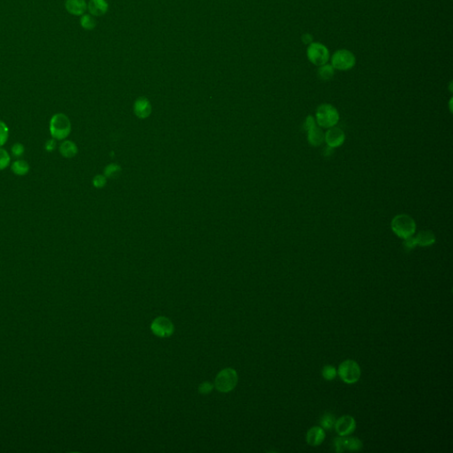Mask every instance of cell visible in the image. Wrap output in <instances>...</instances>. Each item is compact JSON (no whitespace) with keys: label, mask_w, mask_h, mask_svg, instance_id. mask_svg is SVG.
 I'll return each instance as SVG.
<instances>
[{"label":"cell","mask_w":453,"mask_h":453,"mask_svg":"<svg viewBox=\"0 0 453 453\" xmlns=\"http://www.w3.org/2000/svg\"><path fill=\"white\" fill-rule=\"evenodd\" d=\"M390 228L396 236L405 239L406 237L414 236V234L416 233L417 226L413 217L408 214L401 213L396 215L392 219Z\"/></svg>","instance_id":"6da1fadb"},{"label":"cell","mask_w":453,"mask_h":453,"mask_svg":"<svg viewBox=\"0 0 453 453\" xmlns=\"http://www.w3.org/2000/svg\"><path fill=\"white\" fill-rule=\"evenodd\" d=\"M315 120L320 128L329 129L337 125L340 121V115L334 106L330 104H322L316 110Z\"/></svg>","instance_id":"7a4b0ae2"},{"label":"cell","mask_w":453,"mask_h":453,"mask_svg":"<svg viewBox=\"0 0 453 453\" xmlns=\"http://www.w3.org/2000/svg\"><path fill=\"white\" fill-rule=\"evenodd\" d=\"M71 132V122L67 115L56 114L50 121V133L52 138L60 141L69 136Z\"/></svg>","instance_id":"3957f363"},{"label":"cell","mask_w":453,"mask_h":453,"mask_svg":"<svg viewBox=\"0 0 453 453\" xmlns=\"http://www.w3.org/2000/svg\"><path fill=\"white\" fill-rule=\"evenodd\" d=\"M337 374L343 382L347 384H353L360 379L361 369L356 361L352 359H347L340 364Z\"/></svg>","instance_id":"277c9868"},{"label":"cell","mask_w":453,"mask_h":453,"mask_svg":"<svg viewBox=\"0 0 453 453\" xmlns=\"http://www.w3.org/2000/svg\"><path fill=\"white\" fill-rule=\"evenodd\" d=\"M356 58L354 54L348 50H338L331 57V66L335 69L346 71L354 67Z\"/></svg>","instance_id":"5b68a950"},{"label":"cell","mask_w":453,"mask_h":453,"mask_svg":"<svg viewBox=\"0 0 453 453\" xmlns=\"http://www.w3.org/2000/svg\"><path fill=\"white\" fill-rule=\"evenodd\" d=\"M307 57L313 65L321 67L327 63L330 55L328 49L322 43H311L307 48Z\"/></svg>","instance_id":"8992f818"},{"label":"cell","mask_w":453,"mask_h":453,"mask_svg":"<svg viewBox=\"0 0 453 453\" xmlns=\"http://www.w3.org/2000/svg\"><path fill=\"white\" fill-rule=\"evenodd\" d=\"M237 374L232 368H226L217 375L215 379V386L217 390L221 392H228L232 390L237 385Z\"/></svg>","instance_id":"52a82bcc"},{"label":"cell","mask_w":453,"mask_h":453,"mask_svg":"<svg viewBox=\"0 0 453 453\" xmlns=\"http://www.w3.org/2000/svg\"><path fill=\"white\" fill-rule=\"evenodd\" d=\"M344 141H345V134L343 130H341L338 127L329 128L325 132L324 142L326 143L327 146L332 149H335V148L343 146Z\"/></svg>","instance_id":"ba28073f"},{"label":"cell","mask_w":453,"mask_h":453,"mask_svg":"<svg viewBox=\"0 0 453 453\" xmlns=\"http://www.w3.org/2000/svg\"><path fill=\"white\" fill-rule=\"evenodd\" d=\"M335 429L337 434L341 437H347L351 435L356 430L354 418L351 417L350 415H343L335 421Z\"/></svg>","instance_id":"9c48e42d"},{"label":"cell","mask_w":453,"mask_h":453,"mask_svg":"<svg viewBox=\"0 0 453 453\" xmlns=\"http://www.w3.org/2000/svg\"><path fill=\"white\" fill-rule=\"evenodd\" d=\"M151 330L160 337H167L173 332V325L165 317H158L151 324Z\"/></svg>","instance_id":"30bf717a"},{"label":"cell","mask_w":453,"mask_h":453,"mask_svg":"<svg viewBox=\"0 0 453 453\" xmlns=\"http://www.w3.org/2000/svg\"><path fill=\"white\" fill-rule=\"evenodd\" d=\"M335 447L336 452L343 453L345 451L357 452L362 448V443L356 438H336L335 441Z\"/></svg>","instance_id":"8fae6325"},{"label":"cell","mask_w":453,"mask_h":453,"mask_svg":"<svg viewBox=\"0 0 453 453\" xmlns=\"http://www.w3.org/2000/svg\"><path fill=\"white\" fill-rule=\"evenodd\" d=\"M134 112L138 118L146 119L151 113V105L146 98H138L134 104Z\"/></svg>","instance_id":"7c38bea8"},{"label":"cell","mask_w":453,"mask_h":453,"mask_svg":"<svg viewBox=\"0 0 453 453\" xmlns=\"http://www.w3.org/2000/svg\"><path fill=\"white\" fill-rule=\"evenodd\" d=\"M325 437H326V434H325L324 429H322L321 427L316 426L308 430L306 441L311 446H318L323 443Z\"/></svg>","instance_id":"4fadbf2b"},{"label":"cell","mask_w":453,"mask_h":453,"mask_svg":"<svg viewBox=\"0 0 453 453\" xmlns=\"http://www.w3.org/2000/svg\"><path fill=\"white\" fill-rule=\"evenodd\" d=\"M65 7L72 15L82 16L87 10L85 0H66Z\"/></svg>","instance_id":"5bb4252c"},{"label":"cell","mask_w":453,"mask_h":453,"mask_svg":"<svg viewBox=\"0 0 453 453\" xmlns=\"http://www.w3.org/2000/svg\"><path fill=\"white\" fill-rule=\"evenodd\" d=\"M306 131H307L308 143L311 146L317 147L324 142L325 132L322 130V128H320L318 124H316L315 126L311 127V129H309Z\"/></svg>","instance_id":"9a60e30c"},{"label":"cell","mask_w":453,"mask_h":453,"mask_svg":"<svg viewBox=\"0 0 453 453\" xmlns=\"http://www.w3.org/2000/svg\"><path fill=\"white\" fill-rule=\"evenodd\" d=\"M108 3L106 0H90L87 9L92 16H102L108 11Z\"/></svg>","instance_id":"2e32d148"},{"label":"cell","mask_w":453,"mask_h":453,"mask_svg":"<svg viewBox=\"0 0 453 453\" xmlns=\"http://www.w3.org/2000/svg\"><path fill=\"white\" fill-rule=\"evenodd\" d=\"M414 237H415L417 245L422 246V247L431 246L437 241L436 235L431 230H421L416 234V236Z\"/></svg>","instance_id":"e0dca14e"},{"label":"cell","mask_w":453,"mask_h":453,"mask_svg":"<svg viewBox=\"0 0 453 453\" xmlns=\"http://www.w3.org/2000/svg\"><path fill=\"white\" fill-rule=\"evenodd\" d=\"M59 152L64 158H74L78 153V148L75 143L70 140H66L59 146Z\"/></svg>","instance_id":"ac0fdd59"},{"label":"cell","mask_w":453,"mask_h":453,"mask_svg":"<svg viewBox=\"0 0 453 453\" xmlns=\"http://www.w3.org/2000/svg\"><path fill=\"white\" fill-rule=\"evenodd\" d=\"M11 169L16 175L23 176V175H26L28 173L29 165H28V162L26 161V160L17 159V160L12 163Z\"/></svg>","instance_id":"d6986e66"},{"label":"cell","mask_w":453,"mask_h":453,"mask_svg":"<svg viewBox=\"0 0 453 453\" xmlns=\"http://www.w3.org/2000/svg\"><path fill=\"white\" fill-rule=\"evenodd\" d=\"M318 75L320 77V79L324 80V81L330 80L335 75V68L332 67L331 65L325 64L323 66L319 67Z\"/></svg>","instance_id":"ffe728a7"},{"label":"cell","mask_w":453,"mask_h":453,"mask_svg":"<svg viewBox=\"0 0 453 453\" xmlns=\"http://www.w3.org/2000/svg\"><path fill=\"white\" fill-rule=\"evenodd\" d=\"M80 23H81V26L86 30H93L95 27L97 26L96 20L93 18V16L91 15V14H83V15H82Z\"/></svg>","instance_id":"44dd1931"},{"label":"cell","mask_w":453,"mask_h":453,"mask_svg":"<svg viewBox=\"0 0 453 453\" xmlns=\"http://www.w3.org/2000/svg\"><path fill=\"white\" fill-rule=\"evenodd\" d=\"M335 421L336 420L333 414H324L320 420V425L324 430H330L333 427H335Z\"/></svg>","instance_id":"7402d4cb"},{"label":"cell","mask_w":453,"mask_h":453,"mask_svg":"<svg viewBox=\"0 0 453 453\" xmlns=\"http://www.w3.org/2000/svg\"><path fill=\"white\" fill-rule=\"evenodd\" d=\"M121 171H122V168L120 165L117 164H111V165H107V167L105 168V176L110 178L116 177L120 174Z\"/></svg>","instance_id":"603a6c76"},{"label":"cell","mask_w":453,"mask_h":453,"mask_svg":"<svg viewBox=\"0 0 453 453\" xmlns=\"http://www.w3.org/2000/svg\"><path fill=\"white\" fill-rule=\"evenodd\" d=\"M8 137H9V129L7 125L0 121V147L4 146L5 143L7 142Z\"/></svg>","instance_id":"cb8c5ba5"},{"label":"cell","mask_w":453,"mask_h":453,"mask_svg":"<svg viewBox=\"0 0 453 453\" xmlns=\"http://www.w3.org/2000/svg\"><path fill=\"white\" fill-rule=\"evenodd\" d=\"M11 161L10 155L4 149L0 147V171L4 170L7 167Z\"/></svg>","instance_id":"d4e9b609"},{"label":"cell","mask_w":453,"mask_h":453,"mask_svg":"<svg viewBox=\"0 0 453 453\" xmlns=\"http://www.w3.org/2000/svg\"><path fill=\"white\" fill-rule=\"evenodd\" d=\"M322 375H323L324 379H326L327 381H332L337 375V370L335 369V367L328 365V366L324 367Z\"/></svg>","instance_id":"484cf974"},{"label":"cell","mask_w":453,"mask_h":453,"mask_svg":"<svg viewBox=\"0 0 453 453\" xmlns=\"http://www.w3.org/2000/svg\"><path fill=\"white\" fill-rule=\"evenodd\" d=\"M106 184H107V178L104 175L99 174V175H96L93 179V185L98 189L103 188Z\"/></svg>","instance_id":"4316f807"},{"label":"cell","mask_w":453,"mask_h":453,"mask_svg":"<svg viewBox=\"0 0 453 453\" xmlns=\"http://www.w3.org/2000/svg\"><path fill=\"white\" fill-rule=\"evenodd\" d=\"M11 150H12V153L13 156L20 157L21 155H23L25 148H24V146L21 144H15V145H13L12 146Z\"/></svg>","instance_id":"83f0119b"},{"label":"cell","mask_w":453,"mask_h":453,"mask_svg":"<svg viewBox=\"0 0 453 453\" xmlns=\"http://www.w3.org/2000/svg\"><path fill=\"white\" fill-rule=\"evenodd\" d=\"M404 242L403 244L405 245V247L408 250H412V249L415 248L417 246V244H416V241H415V237L414 236L412 237H406L405 239H403Z\"/></svg>","instance_id":"f1b7e54d"},{"label":"cell","mask_w":453,"mask_h":453,"mask_svg":"<svg viewBox=\"0 0 453 453\" xmlns=\"http://www.w3.org/2000/svg\"><path fill=\"white\" fill-rule=\"evenodd\" d=\"M198 390L201 394H208L209 392H211V390H213V385L209 382H204L200 384Z\"/></svg>","instance_id":"f546056e"},{"label":"cell","mask_w":453,"mask_h":453,"mask_svg":"<svg viewBox=\"0 0 453 453\" xmlns=\"http://www.w3.org/2000/svg\"><path fill=\"white\" fill-rule=\"evenodd\" d=\"M316 124L317 123H316L315 118L311 115H308L304 121V129L305 130H308L309 129H311V127L315 126Z\"/></svg>","instance_id":"4dcf8cb0"},{"label":"cell","mask_w":453,"mask_h":453,"mask_svg":"<svg viewBox=\"0 0 453 453\" xmlns=\"http://www.w3.org/2000/svg\"><path fill=\"white\" fill-rule=\"evenodd\" d=\"M44 148L45 150L47 151H52L55 150L56 148V140L54 138L52 139H49L47 142L45 143V146H44Z\"/></svg>","instance_id":"1f68e13d"}]
</instances>
